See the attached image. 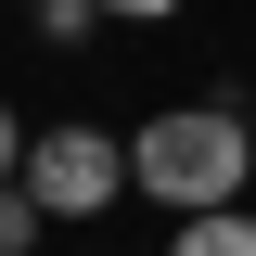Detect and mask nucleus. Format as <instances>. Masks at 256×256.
<instances>
[{"instance_id":"nucleus-1","label":"nucleus","mask_w":256,"mask_h":256,"mask_svg":"<svg viewBox=\"0 0 256 256\" xmlns=\"http://www.w3.org/2000/svg\"><path fill=\"white\" fill-rule=\"evenodd\" d=\"M244 180H256V128L230 116V102H166V116H141V141H128V192H154L166 218L244 205Z\"/></svg>"},{"instance_id":"nucleus-2","label":"nucleus","mask_w":256,"mask_h":256,"mask_svg":"<svg viewBox=\"0 0 256 256\" xmlns=\"http://www.w3.org/2000/svg\"><path fill=\"white\" fill-rule=\"evenodd\" d=\"M13 180L38 192V218H102L128 192V141H102V128H38Z\"/></svg>"},{"instance_id":"nucleus-3","label":"nucleus","mask_w":256,"mask_h":256,"mask_svg":"<svg viewBox=\"0 0 256 256\" xmlns=\"http://www.w3.org/2000/svg\"><path fill=\"white\" fill-rule=\"evenodd\" d=\"M166 256H256V218H244V205H192Z\"/></svg>"},{"instance_id":"nucleus-4","label":"nucleus","mask_w":256,"mask_h":256,"mask_svg":"<svg viewBox=\"0 0 256 256\" xmlns=\"http://www.w3.org/2000/svg\"><path fill=\"white\" fill-rule=\"evenodd\" d=\"M38 230H52V218H38V192H26V180H0V256H26Z\"/></svg>"},{"instance_id":"nucleus-5","label":"nucleus","mask_w":256,"mask_h":256,"mask_svg":"<svg viewBox=\"0 0 256 256\" xmlns=\"http://www.w3.org/2000/svg\"><path fill=\"white\" fill-rule=\"evenodd\" d=\"M90 26H102V0H38V38H52V52H77Z\"/></svg>"},{"instance_id":"nucleus-6","label":"nucleus","mask_w":256,"mask_h":256,"mask_svg":"<svg viewBox=\"0 0 256 256\" xmlns=\"http://www.w3.org/2000/svg\"><path fill=\"white\" fill-rule=\"evenodd\" d=\"M13 166H26V128H13V116H0V180H13Z\"/></svg>"},{"instance_id":"nucleus-7","label":"nucleus","mask_w":256,"mask_h":256,"mask_svg":"<svg viewBox=\"0 0 256 256\" xmlns=\"http://www.w3.org/2000/svg\"><path fill=\"white\" fill-rule=\"evenodd\" d=\"M102 13H180V0H102Z\"/></svg>"},{"instance_id":"nucleus-8","label":"nucleus","mask_w":256,"mask_h":256,"mask_svg":"<svg viewBox=\"0 0 256 256\" xmlns=\"http://www.w3.org/2000/svg\"><path fill=\"white\" fill-rule=\"evenodd\" d=\"M13 13H38V0H13Z\"/></svg>"},{"instance_id":"nucleus-9","label":"nucleus","mask_w":256,"mask_h":256,"mask_svg":"<svg viewBox=\"0 0 256 256\" xmlns=\"http://www.w3.org/2000/svg\"><path fill=\"white\" fill-rule=\"evenodd\" d=\"M244 128H256V102H244Z\"/></svg>"}]
</instances>
